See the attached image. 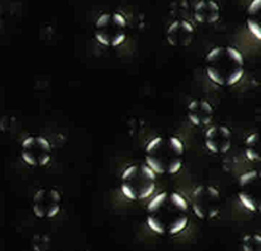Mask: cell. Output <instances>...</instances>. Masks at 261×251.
Segmentation results:
<instances>
[{
	"label": "cell",
	"instance_id": "6da1fadb",
	"mask_svg": "<svg viewBox=\"0 0 261 251\" xmlns=\"http://www.w3.org/2000/svg\"><path fill=\"white\" fill-rule=\"evenodd\" d=\"M189 200L178 191H161L146 207V222L156 235L173 237L184 233L190 222Z\"/></svg>",
	"mask_w": 261,
	"mask_h": 251
},
{
	"label": "cell",
	"instance_id": "7a4b0ae2",
	"mask_svg": "<svg viewBox=\"0 0 261 251\" xmlns=\"http://www.w3.org/2000/svg\"><path fill=\"white\" fill-rule=\"evenodd\" d=\"M186 146L177 136L160 135L151 138L145 147L146 165L157 174L172 176L182 170Z\"/></svg>",
	"mask_w": 261,
	"mask_h": 251
},
{
	"label": "cell",
	"instance_id": "3957f363",
	"mask_svg": "<svg viewBox=\"0 0 261 251\" xmlns=\"http://www.w3.org/2000/svg\"><path fill=\"white\" fill-rule=\"evenodd\" d=\"M205 73L219 87H233L245 74L244 54L231 45H219L205 57Z\"/></svg>",
	"mask_w": 261,
	"mask_h": 251
},
{
	"label": "cell",
	"instance_id": "277c9868",
	"mask_svg": "<svg viewBox=\"0 0 261 251\" xmlns=\"http://www.w3.org/2000/svg\"><path fill=\"white\" fill-rule=\"evenodd\" d=\"M119 188L127 200H148L157 188V173L146 163H132L122 171Z\"/></svg>",
	"mask_w": 261,
	"mask_h": 251
},
{
	"label": "cell",
	"instance_id": "5b68a950",
	"mask_svg": "<svg viewBox=\"0 0 261 251\" xmlns=\"http://www.w3.org/2000/svg\"><path fill=\"white\" fill-rule=\"evenodd\" d=\"M128 20L119 12H103L97 16L93 35L97 43L106 48H118L128 38Z\"/></svg>",
	"mask_w": 261,
	"mask_h": 251
},
{
	"label": "cell",
	"instance_id": "8992f818",
	"mask_svg": "<svg viewBox=\"0 0 261 251\" xmlns=\"http://www.w3.org/2000/svg\"><path fill=\"white\" fill-rule=\"evenodd\" d=\"M190 210L197 219L211 221L221 214V192L212 185H200L195 187L190 197Z\"/></svg>",
	"mask_w": 261,
	"mask_h": 251
},
{
	"label": "cell",
	"instance_id": "52a82bcc",
	"mask_svg": "<svg viewBox=\"0 0 261 251\" xmlns=\"http://www.w3.org/2000/svg\"><path fill=\"white\" fill-rule=\"evenodd\" d=\"M53 146L47 137L31 135L24 138L20 144V157L25 165L34 168L45 167L50 163Z\"/></svg>",
	"mask_w": 261,
	"mask_h": 251
},
{
	"label": "cell",
	"instance_id": "ba28073f",
	"mask_svg": "<svg viewBox=\"0 0 261 251\" xmlns=\"http://www.w3.org/2000/svg\"><path fill=\"white\" fill-rule=\"evenodd\" d=\"M62 193L54 187H42L32 197V211L37 219L51 220L62 210Z\"/></svg>",
	"mask_w": 261,
	"mask_h": 251
},
{
	"label": "cell",
	"instance_id": "9c48e42d",
	"mask_svg": "<svg viewBox=\"0 0 261 251\" xmlns=\"http://www.w3.org/2000/svg\"><path fill=\"white\" fill-rule=\"evenodd\" d=\"M238 197L246 211L251 214L260 211V173L256 170L245 171L239 177Z\"/></svg>",
	"mask_w": 261,
	"mask_h": 251
},
{
	"label": "cell",
	"instance_id": "30bf717a",
	"mask_svg": "<svg viewBox=\"0 0 261 251\" xmlns=\"http://www.w3.org/2000/svg\"><path fill=\"white\" fill-rule=\"evenodd\" d=\"M203 146L212 156H224L232 146V131L226 124H210L205 128Z\"/></svg>",
	"mask_w": 261,
	"mask_h": 251
},
{
	"label": "cell",
	"instance_id": "8fae6325",
	"mask_svg": "<svg viewBox=\"0 0 261 251\" xmlns=\"http://www.w3.org/2000/svg\"><path fill=\"white\" fill-rule=\"evenodd\" d=\"M194 24L186 19H175L166 29V40L171 47L186 48L192 44L195 39Z\"/></svg>",
	"mask_w": 261,
	"mask_h": 251
},
{
	"label": "cell",
	"instance_id": "7c38bea8",
	"mask_svg": "<svg viewBox=\"0 0 261 251\" xmlns=\"http://www.w3.org/2000/svg\"><path fill=\"white\" fill-rule=\"evenodd\" d=\"M186 116L190 123L194 127L203 130V128H207L208 126L212 124L215 117V108L207 99L195 98V99L190 101L189 105H187Z\"/></svg>",
	"mask_w": 261,
	"mask_h": 251
},
{
	"label": "cell",
	"instance_id": "4fadbf2b",
	"mask_svg": "<svg viewBox=\"0 0 261 251\" xmlns=\"http://www.w3.org/2000/svg\"><path fill=\"white\" fill-rule=\"evenodd\" d=\"M194 18L200 24H215L221 18V7L216 0H198L194 7Z\"/></svg>",
	"mask_w": 261,
	"mask_h": 251
},
{
	"label": "cell",
	"instance_id": "5bb4252c",
	"mask_svg": "<svg viewBox=\"0 0 261 251\" xmlns=\"http://www.w3.org/2000/svg\"><path fill=\"white\" fill-rule=\"evenodd\" d=\"M246 27L256 40H261V0H251L246 9Z\"/></svg>",
	"mask_w": 261,
	"mask_h": 251
},
{
	"label": "cell",
	"instance_id": "9a60e30c",
	"mask_svg": "<svg viewBox=\"0 0 261 251\" xmlns=\"http://www.w3.org/2000/svg\"><path fill=\"white\" fill-rule=\"evenodd\" d=\"M245 157L251 162L260 161V136L257 132L250 133L244 142Z\"/></svg>",
	"mask_w": 261,
	"mask_h": 251
},
{
	"label": "cell",
	"instance_id": "2e32d148",
	"mask_svg": "<svg viewBox=\"0 0 261 251\" xmlns=\"http://www.w3.org/2000/svg\"><path fill=\"white\" fill-rule=\"evenodd\" d=\"M240 247L244 251H260L261 235L259 233L246 234L240 239Z\"/></svg>",
	"mask_w": 261,
	"mask_h": 251
},
{
	"label": "cell",
	"instance_id": "e0dca14e",
	"mask_svg": "<svg viewBox=\"0 0 261 251\" xmlns=\"http://www.w3.org/2000/svg\"><path fill=\"white\" fill-rule=\"evenodd\" d=\"M50 245V237L44 234H37L32 239V247L37 251L47 250Z\"/></svg>",
	"mask_w": 261,
	"mask_h": 251
},
{
	"label": "cell",
	"instance_id": "ac0fdd59",
	"mask_svg": "<svg viewBox=\"0 0 261 251\" xmlns=\"http://www.w3.org/2000/svg\"><path fill=\"white\" fill-rule=\"evenodd\" d=\"M0 20H2V10H0Z\"/></svg>",
	"mask_w": 261,
	"mask_h": 251
}]
</instances>
